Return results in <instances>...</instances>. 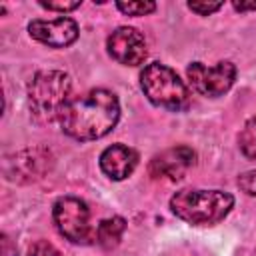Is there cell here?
I'll return each instance as SVG.
<instances>
[{"mask_svg": "<svg viewBox=\"0 0 256 256\" xmlns=\"http://www.w3.org/2000/svg\"><path fill=\"white\" fill-rule=\"evenodd\" d=\"M126 230V220L122 216H112V218H104L100 220V224L96 226V242L110 250L114 246H118V242L122 240V234Z\"/></svg>", "mask_w": 256, "mask_h": 256, "instance_id": "7c38bea8", "label": "cell"}, {"mask_svg": "<svg viewBox=\"0 0 256 256\" xmlns=\"http://www.w3.org/2000/svg\"><path fill=\"white\" fill-rule=\"evenodd\" d=\"M138 166V152L124 144H112L100 154V168L112 180L128 178Z\"/></svg>", "mask_w": 256, "mask_h": 256, "instance_id": "8fae6325", "label": "cell"}, {"mask_svg": "<svg viewBox=\"0 0 256 256\" xmlns=\"http://www.w3.org/2000/svg\"><path fill=\"white\" fill-rule=\"evenodd\" d=\"M232 6L238 12H248V10H256V0H252V2H242V0L238 2V0H234Z\"/></svg>", "mask_w": 256, "mask_h": 256, "instance_id": "d6986e66", "label": "cell"}, {"mask_svg": "<svg viewBox=\"0 0 256 256\" xmlns=\"http://www.w3.org/2000/svg\"><path fill=\"white\" fill-rule=\"evenodd\" d=\"M28 256H62V254H60V250H58L56 246H52L50 242L38 240V242H34V244L30 246Z\"/></svg>", "mask_w": 256, "mask_h": 256, "instance_id": "9a60e30c", "label": "cell"}, {"mask_svg": "<svg viewBox=\"0 0 256 256\" xmlns=\"http://www.w3.org/2000/svg\"><path fill=\"white\" fill-rule=\"evenodd\" d=\"M28 34L50 48H66L76 42L78 24L68 16H60L54 20H32L28 24Z\"/></svg>", "mask_w": 256, "mask_h": 256, "instance_id": "9c48e42d", "label": "cell"}, {"mask_svg": "<svg viewBox=\"0 0 256 256\" xmlns=\"http://www.w3.org/2000/svg\"><path fill=\"white\" fill-rule=\"evenodd\" d=\"M240 150L246 158L256 160V116H252L240 132Z\"/></svg>", "mask_w": 256, "mask_h": 256, "instance_id": "4fadbf2b", "label": "cell"}, {"mask_svg": "<svg viewBox=\"0 0 256 256\" xmlns=\"http://www.w3.org/2000/svg\"><path fill=\"white\" fill-rule=\"evenodd\" d=\"M234 208V196L224 190L186 188L170 198V210L192 226H212L222 222Z\"/></svg>", "mask_w": 256, "mask_h": 256, "instance_id": "7a4b0ae2", "label": "cell"}, {"mask_svg": "<svg viewBox=\"0 0 256 256\" xmlns=\"http://www.w3.org/2000/svg\"><path fill=\"white\" fill-rule=\"evenodd\" d=\"M196 154L188 146H176L160 152L150 160V176L154 178H164V180H180L184 174L194 166Z\"/></svg>", "mask_w": 256, "mask_h": 256, "instance_id": "30bf717a", "label": "cell"}, {"mask_svg": "<svg viewBox=\"0 0 256 256\" xmlns=\"http://www.w3.org/2000/svg\"><path fill=\"white\" fill-rule=\"evenodd\" d=\"M222 6H224L222 2H188V8L200 16H208L216 10H220Z\"/></svg>", "mask_w": 256, "mask_h": 256, "instance_id": "e0dca14e", "label": "cell"}, {"mask_svg": "<svg viewBox=\"0 0 256 256\" xmlns=\"http://www.w3.org/2000/svg\"><path fill=\"white\" fill-rule=\"evenodd\" d=\"M56 230L72 244H90L96 240V228L90 224V208L76 196H60L52 206Z\"/></svg>", "mask_w": 256, "mask_h": 256, "instance_id": "5b68a950", "label": "cell"}, {"mask_svg": "<svg viewBox=\"0 0 256 256\" xmlns=\"http://www.w3.org/2000/svg\"><path fill=\"white\" fill-rule=\"evenodd\" d=\"M54 164V156L46 148H24L4 160V176L10 182L28 184L44 178Z\"/></svg>", "mask_w": 256, "mask_h": 256, "instance_id": "8992f818", "label": "cell"}, {"mask_svg": "<svg viewBox=\"0 0 256 256\" xmlns=\"http://www.w3.org/2000/svg\"><path fill=\"white\" fill-rule=\"evenodd\" d=\"M140 88L144 96L158 108L180 112L190 104V92L180 76L166 64L152 62L140 72Z\"/></svg>", "mask_w": 256, "mask_h": 256, "instance_id": "277c9868", "label": "cell"}, {"mask_svg": "<svg viewBox=\"0 0 256 256\" xmlns=\"http://www.w3.org/2000/svg\"><path fill=\"white\" fill-rule=\"evenodd\" d=\"M72 90V80L62 70H38L28 82L30 112L36 122L50 124L60 118Z\"/></svg>", "mask_w": 256, "mask_h": 256, "instance_id": "3957f363", "label": "cell"}, {"mask_svg": "<svg viewBox=\"0 0 256 256\" xmlns=\"http://www.w3.org/2000/svg\"><path fill=\"white\" fill-rule=\"evenodd\" d=\"M238 186L244 194L248 196H256V170H248V172H242L238 176Z\"/></svg>", "mask_w": 256, "mask_h": 256, "instance_id": "2e32d148", "label": "cell"}, {"mask_svg": "<svg viewBox=\"0 0 256 256\" xmlns=\"http://www.w3.org/2000/svg\"><path fill=\"white\" fill-rule=\"evenodd\" d=\"M106 48H108V54L116 62H120L124 66H138L148 56V48H146L144 36L136 28H130V26L116 28L108 36Z\"/></svg>", "mask_w": 256, "mask_h": 256, "instance_id": "ba28073f", "label": "cell"}, {"mask_svg": "<svg viewBox=\"0 0 256 256\" xmlns=\"http://www.w3.org/2000/svg\"><path fill=\"white\" fill-rule=\"evenodd\" d=\"M186 76L196 92L202 96H222L228 92L236 80V66L228 60L218 62L214 66H206L202 62H192L186 68Z\"/></svg>", "mask_w": 256, "mask_h": 256, "instance_id": "52a82bcc", "label": "cell"}, {"mask_svg": "<svg viewBox=\"0 0 256 256\" xmlns=\"http://www.w3.org/2000/svg\"><path fill=\"white\" fill-rule=\"evenodd\" d=\"M116 8L126 16H146L156 10L154 2H116Z\"/></svg>", "mask_w": 256, "mask_h": 256, "instance_id": "5bb4252c", "label": "cell"}, {"mask_svg": "<svg viewBox=\"0 0 256 256\" xmlns=\"http://www.w3.org/2000/svg\"><path fill=\"white\" fill-rule=\"evenodd\" d=\"M42 8L46 10H56V12H72L76 8H80V2H46V0H40L38 2Z\"/></svg>", "mask_w": 256, "mask_h": 256, "instance_id": "ac0fdd59", "label": "cell"}, {"mask_svg": "<svg viewBox=\"0 0 256 256\" xmlns=\"http://www.w3.org/2000/svg\"><path fill=\"white\" fill-rule=\"evenodd\" d=\"M120 118V102L114 92L94 88L74 96L64 106L58 122L64 134L74 140L88 142L106 136Z\"/></svg>", "mask_w": 256, "mask_h": 256, "instance_id": "6da1fadb", "label": "cell"}]
</instances>
